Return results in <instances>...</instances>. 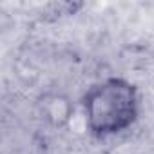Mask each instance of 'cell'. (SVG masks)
<instances>
[{
  "label": "cell",
  "instance_id": "6da1fadb",
  "mask_svg": "<svg viewBox=\"0 0 154 154\" xmlns=\"http://www.w3.org/2000/svg\"><path fill=\"white\" fill-rule=\"evenodd\" d=\"M82 107L91 134L98 138L122 134L138 120V87L120 76H109L87 89Z\"/></svg>",
  "mask_w": 154,
  "mask_h": 154
},
{
  "label": "cell",
  "instance_id": "7a4b0ae2",
  "mask_svg": "<svg viewBox=\"0 0 154 154\" xmlns=\"http://www.w3.org/2000/svg\"><path fill=\"white\" fill-rule=\"evenodd\" d=\"M38 111L45 123H49L54 129H62L71 122L74 114V105L65 93L49 91L38 100Z\"/></svg>",
  "mask_w": 154,
  "mask_h": 154
}]
</instances>
